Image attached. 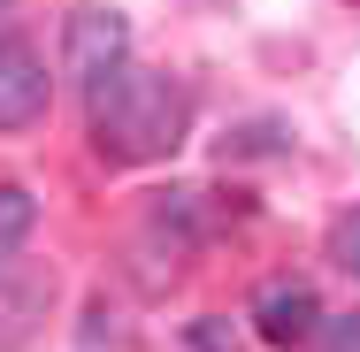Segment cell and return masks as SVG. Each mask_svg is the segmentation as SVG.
I'll return each mask as SVG.
<instances>
[{"label": "cell", "instance_id": "277c9868", "mask_svg": "<svg viewBox=\"0 0 360 352\" xmlns=\"http://www.w3.org/2000/svg\"><path fill=\"white\" fill-rule=\"evenodd\" d=\"M253 330H261V345H307L322 330V306H314L307 283H269L253 299Z\"/></svg>", "mask_w": 360, "mask_h": 352}, {"label": "cell", "instance_id": "9c48e42d", "mask_svg": "<svg viewBox=\"0 0 360 352\" xmlns=\"http://www.w3.org/2000/svg\"><path fill=\"white\" fill-rule=\"evenodd\" d=\"M192 337H200V352H238V345H230V337H222V322H200Z\"/></svg>", "mask_w": 360, "mask_h": 352}, {"label": "cell", "instance_id": "7a4b0ae2", "mask_svg": "<svg viewBox=\"0 0 360 352\" xmlns=\"http://www.w3.org/2000/svg\"><path fill=\"white\" fill-rule=\"evenodd\" d=\"M54 100V77L39 62V46L23 39H0V131H31Z\"/></svg>", "mask_w": 360, "mask_h": 352}, {"label": "cell", "instance_id": "30bf717a", "mask_svg": "<svg viewBox=\"0 0 360 352\" xmlns=\"http://www.w3.org/2000/svg\"><path fill=\"white\" fill-rule=\"evenodd\" d=\"M0 15H8V0H0Z\"/></svg>", "mask_w": 360, "mask_h": 352}, {"label": "cell", "instance_id": "52a82bcc", "mask_svg": "<svg viewBox=\"0 0 360 352\" xmlns=\"http://www.w3.org/2000/svg\"><path fill=\"white\" fill-rule=\"evenodd\" d=\"M330 253H338V268H345V276H360V207L330 222Z\"/></svg>", "mask_w": 360, "mask_h": 352}, {"label": "cell", "instance_id": "5b68a950", "mask_svg": "<svg viewBox=\"0 0 360 352\" xmlns=\"http://www.w3.org/2000/svg\"><path fill=\"white\" fill-rule=\"evenodd\" d=\"M46 291H54L46 276L0 261V345H23V337H31V322L46 314Z\"/></svg>", "mask_w": 360, "mask_h": 352}, {"label": "cell", "instance_id": "8992f818", "mask_svg": "<svg viewBox=\"0 0 360 352\" xmlns=\"http://www.w3.org/2000/svg\"><path fill=\"white\" fill-rule=\"evenodd\" d=\"M31 222H39V200H31L23 184H0V253H8L15 237H31Z\"/></svg>", "mask_w": 360, "mask_h": 352}, {"label": "cell", "instance_id": "3957f363", "mask_svg": "<svg viewBox=\"0 0 360 352\" xmlns=\"http://www.w3.org/2000/svg\"><path fill=\"white\" fill-rule=\"evenodd\" d=\"M115 62H131V23L115 8H77L70 15V77L92 84V77H108Z\"/></svg>", "mask_w": 360, "mask_h": 352}, {"label": "cell", "instance_id": "6da1fadb", "mask_svg": "<svg viewBox=\"0 0 360 352\" xmlns=\"http://www.w3.org/2000/svg\"><path fill=\"white\" fill-rule=\"evenodd\" d=\"M84 115H92V145L108 161H169L184 145V92L176 77L139 70V62H115L108 77L84 84Z\"/></svg>", "mask_w": 360, "mask_h": 352}, {"label": "cell", "instance_id": "ba28073f", "mask_svg": "<svg viewBox=\"0 0 360 352\" xmlns=\"http://www.w3.org/2000/svg\"><path fill=\"white\" fill-rule=\"evenodd\" d=\"M322 352H360V314H322Z\"/></svg>", "mask_w": 360, "mask_h": 352}]
</instances>
